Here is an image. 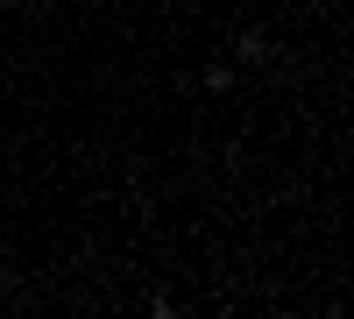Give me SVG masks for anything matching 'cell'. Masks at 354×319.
I'll return each instance as SVG.
<instances>
[{"label":"cell","mask_w":354,"mask_h":319,"mask_svg":"<svg viewBox=\"0 0 354 319\" xmlns=\"http://www.w3.org/2000/svg\"><path fill=\"white\" fill-rule=\"evenodd\" d=\"M205 93H234V64H205Z\"/></svg>","instance_id":"7a4b0ae2"},{"label":"cell","mask_w":354,"mask_h":319,"mask_svg":"<svg viewBox=\"0 0 354 319\" xmlns=\"http://www.w3.org/2000/svg\"><path fill=\"white\" fill-rule=\"evenodd\" d=\"M234 64H270V36H262V28H241V36H234Z\"/></svg>","instance_id":"6da1fadb"}]
</instances>
